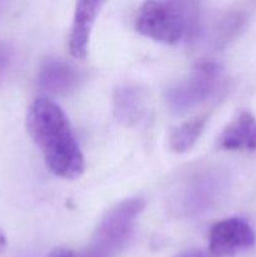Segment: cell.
<instances>
[{
  "label": "cell",
  "instance_id": "obj_1",
  "mask_svg": "<svg viewBox=\"0 0 256 257\" xmlns=\"http://www.w3.org/2000/svg\"><path fill=\"white\" fill-rule=\"evenodd\" d=\"M27 128L50 172L65 180L83 175L84 157L67 114L57 103L49 98H37L28 109Z\"/></svg>",
  "mask_w": 256,
  "mask_h": 257
},
{
  "label": "cell",
  "instance_id": "obj_2",
  "mask_svg": "<svg viewBox=\"0 0 256 257\" xmlns=\"http://www.w3.org/2000/svg\"><path fill=\"white\" fill-rule=\"evenodd\" d=\"M198 13L193 3L147 2L140 8L136 29L163 44H178L197 33Z\"/></svg>",
  "mask_w": 256,
  "mask_h": 257
},
{
  "label": "cell",
  "instance_id": "obj_3",
  "mask_svg": "<svg viewBox=\"0 0 256 257\" xmlns=\"http://www.w3.org/2000/svg\"><path fill=\"white\" fill-rule=\"evenodd\" d=\"M145 208V200L132 197L113 206L100 220L94 233L92 250L105 256L122 247L132 233Z\"/></svg>",
  "mask_w": 256,
  "mask_h": 257
},
{
  "label": "cell",
  "instance_id": "obj_4",
  "mask_svg": "<svg viewBox=\"0 0 256 257\" xmlns=\"http://www.w3.org/2000/svg\"><path fill=\"white\" fill-rule=\"evenodd\" d=\"M220 79L221 70L217 64L201 63L186 79L168 89V104L175 112H186L210 98L216 92Z\"/></svg>",
  "mask_w": 256,
  "mask_h": 257
},
{
  "label": "cell",
  "instance_id": "obj_5",
  "mask_svg": "<svg viewBox=\"0 0 256 257\" xmlns=\"http://www.w3.org/2000/svg\"><path fill=\"white\" fill-rule=\"evenodd\" d=\"M255 240V232L247 221L238 217L226 218L210 230V253L215 257L232 256L250 248Z\"/></svg>",
  "mask_w": 256,
  "mask_h": 257
},
{
  "label": "cell",
  "instance_id": "obj_6",
  "mask_svg": "<svg viewBox=\"0 0 256 257\" xmlns=\"http://www.w3.org/2000/svg\"><path fill=\"white\" fill-rule=\"evenodd\" d=\"M102 7V2H79L75 5L69 34V52L77 59L87 57L90 32Z\"/></svg>",
  "mask_w": 256,
  "mask_h": 257
},
{
  "label": "cell",
  "instance_id": "obj_7",
  "mask_svg": "<svg viewBox=\"0 0 256 257\" xmlns=\"http://www.w3.org/2000/svg\"><path fill=\"white\" fill-rule=\"evenodd\" d=\"M218 147L226 151H255L256 118L248 112L237 114L221 133Z\"/></svg>",
  "mask_w": 256,
  "mask_h": 257
},
{
  "label": "cell",
  "instance_id": "obj_8",
  "mask_svg": "<svg viewBox=\"0 0 256 257\" xmlns=\"http://www.w3.org/2000/svg\"><path fill=\"white\" fill-rule=\"evenodd\" d=\"M78 82V73L72 65L59 59H48L39 72V85L52 94H62Z\"/></svg>",
  "mask_w": 256,
  "mask_h": 257
},
{
  "label": "cell",
  "instance_id": "obj_9",
  "mask_svg": "<svg viewBox=\"0 0 256 257\" xmlns=\"http://www.w3.org/2000/svg\"><path fill=\"white\" fill-rule=\"evenodd\" d=\"M206 122H207L206 115H197L175 128L170 137L171 150L177 153H183L191 150L202 135Z\"/></svg>",
  "mask_w": 256,
  "mask_h": 257
},
{
  "label": "cell",
  "instance_id": "obj_10",
  "mask_svg": "<svg viewBox=\"0 0 256 257\" xmlns=\"http://www.w3.org/2000/svg\"><path fill=\"white\" fill-rule=\"evenodd\" d=\"M115 103V112L122 120L131 122L137 119L141 112V98L135 89L124 88L117 92Z\"/></svg>",
  "mask_w": 256,
  "mask_h": 257
},
{
  "label": "cell",
  "instance_id": "obj_11",
  "mask_svg": "<svg viewBox=\"0 0 256 257\" xmlns=\"http://www.w3.org/2000/svg\"><path fill=\"white\" fill-rule=\"evenodd\" d=\"M48 257H104V256L100 255V253H98L97 251L94 250H90L89 252L85 253V255H79V253L74 252V251L69 250V248L59 247L53 250Z\"/></svg>",
  "mask_w": 256,
  "mask_h": 257
},
{
  "label": "cell",
  "instance_id": "obj_12",
  "mask_svg": "<svg viewBox=\"0 0 256 257\" xmlns=\"http://www.w3.org/2000/svg\"><path fill=\"white\" fill-rule=\"evenodd\" d=\"M10 62V50L5 44L0 43V78L3 77Z\"/></svg>",
  "mask_w": 256,
  "mask_h": 257
},
{
  "label": "cell",
  "instance_id": "obj_13",
  "mask_svg": "<svg viewBox=\"0 0 256 257\" xmlns=\"http://www.w3.org/2000/svg\"><path fill=\"white\" fill-rule=\"evenodd\" d=\"M177 257H215L212 256L211 253L205 252L202 250H187L185 252L180 253Z\"/></svg>",
  "mask_w": 256,
  "mask_h": 257
},
{
  "label": "cell",
  "instance_id": "obj_14",
  "mask_svg": "<svg viewBox=\"0 0 256 257\" xmlns=\"http://www.w3.org/2000/svg\"><path fill=\"white\" fill-rule=\"evenodd\" d=\"M7 245H8L7 236H5V233L0 230V253L4 252V250L7 248Z\"/></svg>",
  "mask_w": 256,
  "mask_h": 257
}]
</instances>
